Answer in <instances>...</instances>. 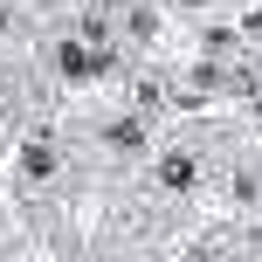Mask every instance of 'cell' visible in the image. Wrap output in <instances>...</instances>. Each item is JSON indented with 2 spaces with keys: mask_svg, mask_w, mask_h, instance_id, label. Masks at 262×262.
<instances>
[{
  "mask_svg": "<svg viewBox=\"0 0 262 262\" xmlns=\"http://www.w3.org/2000/svg\"><path fill=\"white\" fill-rule=\"evenodd\" d=\"M152 186L166 200H193L200 193V145H159L152 152Z\"/></svg>",
  "mask_w": 262,
  "mask_h": 262,
  "instance_id": "7a4b0ae2",
  "label": "cell"
},
{
  "mask_svg": "<svg viewBox=\"0 0 262 262\" xmlns=\"http://www.w3.org/2000/svg\"><path fill=\"white\" fill-rule=\"evenodd\" d=\"M7 28H14V7H7V0H0V41H7Z\"/></svg>",
  "mask_w": 262,
  "mask_h": 262,
  "instance_id": "3957f363",
  "label": "cell"
},
{
  "mask_svg": "<svg viewBox=\"0 0 262 262\" xmlns=\"http://www.w3.org/2000/svg\"><path fill=\"white\" fill-rule=\"evenodd\" d=\"M90 145H97L104 159H118V166L152 159V152H159V138H152V111H104V118L90 124Z\"/></svg>",
  "mask_w": 262,
  "mask_h": 262,
  "instance_id": "6da1fadb",
  "label": "cell"
}]
</instances>
